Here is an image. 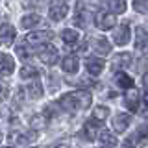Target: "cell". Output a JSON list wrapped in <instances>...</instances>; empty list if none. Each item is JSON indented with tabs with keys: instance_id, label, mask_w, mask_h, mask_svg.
Wrapping results in <instances>:
<instances>
[{
	"instance_id": "obj_1",
	"label": "cell",
	"mask_w": 148,
	"mask_h": 148,
	"mask_svg": "<svg viewBox=\"0 0 148 148\" xmlns=\"http://www.w3.org/2000/svg\"><path fill=\"white\" fill-rule=\"evenodd\" d=\"M91 104H92V95L87 92V91L67 92V95H63L61 98H59V106H61L63 109L71 111V113H74V111H78V109H85V108H89Z\"/></svg>"
},
{
	"instance_id": "obj_2",
	"label": "cell",
	"mask_w": 148,
	"mask_h": 148,
	"mask_svg": "<svg viewBox=\"0 0 148 148\" xmlns=\"http://www.w3.org/2000/svg\"><path fill=\"white\" fill-rule=\"evenodd\" d=\"M95 24H96L98 30L106 32V30L115 28V24H117V18H115V15H111V13L100 11V13H96V17H95Z\"/></svg>"
},
{
	"instance_id": "obj_3",
	"label": "cell",
	"mask_w": 148,
	"mask_h": 148,
	"mask_svg": "<svg viewBox=\"0 0 148 148\" xmlns=\"http://www.w3.org/2000/svg\"><path fill=\"white\" fill-rule=\"evenodd\" d=\"M50 39H52V32L50 30H37V32H32V34L26 35V41L30 45H43Z\"/></svg>"
},
{
	"instance_id": "obj_4",
	"label": "cell",
	"mask_w": 148,
	"mask_h": 148,
	"mask_svg": "<svg viewBox=\"0 0 148 148\" xmlns=\"http://www.w3.org/2000/svg\"><path fill=\"white\" fill-rule=\"evenodd\" d=\"M132 39V34H130V26L128 24H120L113 34V41L117 43L119 46H126Z\"/></svg>"
},
{
	"instance_id": "obj_5",
	"label": "cell",
	"mask_w": 148,
	"mask_h": 148,
	"mask_svg": "<svg viewBox=\"0 0 148 148\" xmlns=\"http://www.w3.org/2000/svg\"><path fill=\"white\" fill-rule=\"evenodd\" d=\"M37 58H39L45 65H56L58 63V50H56L54 46H45V48L39 50Z\"/></svg>"
},
{
	"instance_id": "obj_6",
	"label": "cell",
	"mask_w": 148,
	"mask_h": 148,
	"mask_svg": "<svg viewBox=\"0 0 148 148\" xmlns=\"http://www.w3.org/2000/svg\"><path fill=\"white\" fill-rule=\"evenodd\" d=\"M67 13H69V6L63 4V2H56L48 9V17L52 18V21H63V18L67 17Z\"/></svg>"
},
{
	"instance_id": "obj_7",
	"label": "cell",
	"mask_w": 148,
	"mask_h": 148,
	"mask_svg": "<svg viewBox=\"0 0 148 148\" xmlns=\"http://www.w3.org/2000/svg\"><path fill=\"white\" fill-rule=\"evenodd\" d=\"M130 122H132L130 115L119 113V115H115V117H113V120H111V126H113V130H115L117 133H122V132H126V130H128Z\"/></svg>"
},
{
	"instance_id": "obj_8",
	"label": "cell",
	"mask_w": 148,
	"mask_h": 148,
	"mask_svg": "<svg viewBox=\"0 0 148 148\" xmlns=\"http://www.w3.org/2000/svg\"><path fill=\"white\" fill-rule=\"evenodd\" d=\"M15 28H13L11 24H2L0 26V43H2L4 46H9L15 41Z\"/></svg>"
},
{
	"instance_id": "obj_9",
	"label": "cell",
	"mask_w": 148,
	"mask_h": 148,
	"mask_svg": "<svg viewBox=\"0 0 148 148\" xmlns=\"http://www.w3.org/2000/svg\"><path fill=\"white\" fill-rule=\"evenodd\" d=\"M96 128H98V124L95 122V120H87L85 124H83V128H82V132H80V137H83L85 141H95L96 139Z\"/></svg>"
},
{
	"instance_id": "obj_10",
	"label": "cell",
	"mask_w": 148,
	"mask_h": 148,
	"mask_svg": "<svg viewBox=\"0 0 148 148\" xmlns=\"http://www.w3.org/2000/svg\"><path fill=\"white\" fill-rule=\"evenodd\" d=\"M85 67H87V71H89L91 76H98V74H102V71H104L106 61L100 59V58H89L87 63H85Z\"/></svg>"
},
{
	"instance_id": "obj_11",
	"label": "cell",
	"mask_w": 148,
	"mask_h": 148,
	"mask_svg": "<svg viewBox=\"0 0 148 148\" xmlns=\"http://www.w3.org/2000/svg\"><path fill=\"white\" fill-rule=\"evenodd\" d=\"M61 69L65 72H69V74H74V72H78V69H80V61H78L76 56H65L61 59Z\"/></svg>"
},
{
	"instance_id": "obj_12",
	"label": "cell",
	"mask_w": 148,
	"mask_h": 148,
	"mask_svg": "<svg viewBox=\"0 0 148 148\" xmlns=\"http://www.w3.org/2000/svg\"><path fill=\"white\" fill-rule=\"evenodd\" d=\"M13 71H15V59L9 54H0V72H2L4 76H8V74H11Z\"/></svg>"
},
{
	"instance_id": "obj_13",
	"label": "cell",
	"mask_w": 148,
	"mask_h": 148,
	"mask_svg": "<svg viewBox=\"0 0 148 148\" xmlns=\"http://www.w3.org/2000/svg\"><path fill=\"white\" fill-rule=\"evenodd\" d=\"M26 91H28V96L30 98H34V100H39L41 96H43V85H41V82L39 80H32L30 83H28V87H26Z\"/></svg>"
},
{
	"instance_id": "obj_14",
	"label": "cell",
	"mask_w": 148,
	"mask_h": 148,
	"mask_svg": "<svg viewBox=\"0 0 148 148\" xmlns=\"http://www.w3.org/2000/svg\"><path fill=\"white\" fill-rule=\"evenodd\" d=\"M124 104H126V108L130 111H137L139 109V92L130 89L126 95H124Z\"/></svg>"
},
{
	"instance_id": "obj_15",
	"label": "cell",
	"mask_w": 148,
	"mask_h": 148,
	"mask_svg": "<svg viewBox=\"0 0 148 148\" xmlns=\"http://www.w3.org/2000/svg\"><path fill=\"white\" fill-rule=\"evenodd\" d=\"M21 22H22V28L32 30V28H37L39 24H43V17L37 15V13H32V15H24Z\"/></svg>"
},
{
	"instance_id": "obj_16",
	"label": "cell",
	"mask_w": 148,
	"mask_h": 148,
	"mask_svg": "<svg viewBox=\"0 0 148 148\" xmlns=\"http://www.w3.org/2000/svg\"><path fill=\"white\" fill-rule=\"evenodd\" d=\"M96 137H98V143H100L102 146H117V143H119V139L115 137L111 132H108V130L100 132Z\"/></svg>"
},
{
	"instance_id": "obj_17",
	"label": "cell",
	"mask_w": 148,
	"mask_h": 148,
	"mask_svg": "<svg viewBox=\"0 0 148 148\" xmlns=\"http://www.w3.org/2000/svg\"><path fill=\"white\" fill-rule=\"evenodd\" d=\"M95 52L98 54V56H108V54H111V43L106 39V37L96 39L95 41Z\"/></svg>"
},
{
	"instance_id": "obj_18",
	"label": "cell",
	"mask_w": 148,
	"mask_h": 148,
	"mask_svg": "<svg viewBox=\"0 0 148 148\" xmlns=\"http://www.w3.org/2000/svg\"><path fill=\"white\" fill-rule=\"evenodd\" d=\"M61 39L67 45H74V43L80 41V32L74 30V28H65V30L61 32Z\"/></svg>"
},
{
	"instance_id": "obj_19",
	"label": "cell",
	"mask_w": 148,
	"mask_h": 148,
	"mask_svg": "<svg viewBox=\"0 0 148 148\" xmlns=\"http://www.w3.org/2000/svg\"><path fill=\"white\" fill-rule=\"evenodd\" d=\"M108 9L111 15H120V13L126 11V2L124 0H108Z\"/></svg>"
},
{
	"instance_id": "obj_20",
	"label": "cell",
	"mask_w": 148,
	"mask_h": 148,
	"mask_svg": "<svg viewBox=\"0 0 148 148\" xmlns=\"http://www.w3.org/2000/svg\"><path fill=\"white\" fill-rule=\"evenodd\" d=\"M108 117H109V108H106V106H96L95 111H92V119L91 120H95L96 124H100V122H106Z\"/></svg>"
},
{
	"instance_id": "obj_21",
	"label": "cell",
	"mask_w": 148,
	"mask_h": 148,
	"mask_svg": "<svg viewBox=\"0 0 148 148\" xmlns=\"http://www.w3.org/2000/svg\"><path fill=\"white\" fill-rule=\"evenodd\" d=\"M115 82H117V85L120 87V89H132L133 87V78H130L126 72H117Z\"/></svg>"
},
{
	"instance_id": "obj_22",
	"label": "cell",
	"mask_w": 148,
	"mask_h": 148,
	"mask_svg": "<svg viewBox=\"0 0 148 148\" xmlns=\"http://www.w3.org/2000/svg\"><path fill=\"white\" fill-rule=\"evenodd\" d=\"M135 46L139 50L146 48V30H145V26H137L135 28Z\"/></svg>"
},
{
	"instance_id": "obj_23",
	"label": "cell",
	"mask_w": 148,
	"mask_h": 148,
	"mask_svg": "<svg viewBox=\"0 0 148 148\" xmlns=\"http://www.w3.org/2000/svg\"><path fill=\"white\" fill-rule=\"evenodd\" d=\"M115 69H124V67H128L130 63H132V54H128V52H122V54H119L117 58H115Z\"/></svg>"
},
{
	"instance_id": "obj_24",
	"label": "cell",
	"mask_w": 148,
	"mask_h": 148,
	"mask_svg": "<svg viewBox=\"0 0 148 148\" xmlns=\"http://www.w3.org/2000/svg\"><path fill=\"white\" fill-rule=\"evenodd\" d=\"M46 117L45 115H35V117H32V120H30V126L32 128H35V130H41V128H45L46 126Z\"/></svg>"
},
{
	"instance_id": "obj_25",
	"label": "cell",
	"mask_w": 148,
	"mask_h": 148,
	"mask_svg": "<svg viewBox=\"0 0 148 148\" xmlns=\"http://www.w3.org/2000/svg\"><path fill=\"white\" fill-rule=\"evenodd\" d=\"M39 76V72H37V69L35 67H30V65H26V67H22L21 69V78H35Z\"/></svg>"
},
{
	"instance_id": "obj_26",
	"label": "cell",
	"mask_w": 148,
	"mask_h": 148,
	"mask_svg": "<svg viewBox=\"0 0 148 148\" xmlns=\"http://www.w3.org/2000/svg\"><path fill=\"white\" fill-rule=\"evenodd\" d=\"M133 9L145 15L146 13V0H133Z\"/></svg>"
},
{
	"instance_id": "obj_27",
	"label": "cell",
	"mask_w": 148,
	"mask_h": 148,
	"mask_svg": "<svg viewBox=\"0 0 148 148\" xmlns=\"http://www.w3.org/2000/svg\"><path fill=\"white\" fill-rule=\"evenodd\" d=\"M17 56L22 59H28V58H32V50H28L26 46H17Z\"/></svg>"
},
{
	"instance_id": "obj_28",
	"label": "cell",
	"mask_w": 148,
	"mask_h": 148,
	"mask_svg": "<svg viewBox=\"0 0 148 148\" xmlns=\"http://www.w3.org/2000/svg\"><path fill=\"white\" fill-rule=\"evenodd\" d=\"M52 148H71V145H69V143L65 141V143H58V145L52 146Z\"/></svg>"
},
{
	"instance_id": "obj_29",
	"label": "cell",
	"mask_w": 148,
	"mask_h": 148,
	"mask_svg": "<svg viewBox=\"0 0 148 148\" xmlns=\"http://www.w3.org/2000/svg\"><path fill=\"white\" fill-rule=\"evenodd\" d=\"M0 141H2V132H0Z\"/></svg>"
},
{
	"instance_id": "obj_30",
	"label": "cell",
	"mask_w": 148,
	"mask_h": 148,
	"mask_svg": "<svg viewBox=\"0 0 148 148\" xmlns=\"http://www.w3.org/2000/svg\"><path fill=\"white\" fill-rule=\"evenodd\" d=\"M4 148H11V146H4Z\"/></svg>"
},
{
	"instance_id": "obj_31",
	"label": "cell",
	"mask_w": 148,
	"mask_h": 148,
	"mask_svg": "<svg viewBox=\"0 0 148 148\" xmlns=\"http://www.w3.org/2000/svg\"><path fill=\"white\" fill-rule=\"evenodd\" d=\"M143 148H145V146H143Z\"/></svg>"
}]
</instances>
